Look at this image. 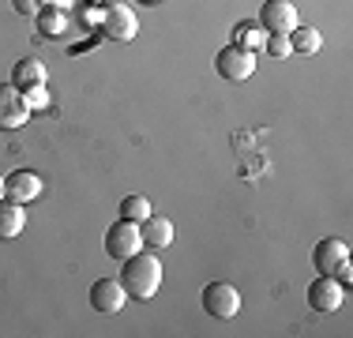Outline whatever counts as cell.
Returning <instances> with one entry per match:
<instances>
[{
    "label": "cell",
    "instance_id": "5b68a950",
    "mask_svg": "<svg viewBox=\"0 0 353 338\" xmlns=\"http://www.w3.org/2000/svg\"><path fill=\"white\" fill-rule=\"evenodd\" d=\"M102 34L109 41H132L136 38V30H139V19H136V12L132 8H124V4H105V12H102Z\"/></svg>",
    "mask_w": 353,
    "mask_h": 338
},
{
    "label": "cell",
    "instance_id": "603a6c76",
    "mask_svg": "<svg viewBox=\"0 0 353 338\" xmlns=\"http://www.w3.org/2000/svg\"><path fill=\"white\" fill-rule=\"evenodd\" d=\"M105 4H113V0H90V8H105Z\"/></svg>",
    "mask_w": 353,
    "mask_h": 338
},
{
    "label": "cell",
    "instance_id": "7c38bea8",
    "mask_svg": "<svg viewBox=\"0 0 353 338\" xmlns=\"http://www.w3.org/2000/svg\"><path fill=\"white\" fill-rule=\"evenodd\" d=\"M139 237H143V248H170L173 244V222L162 215H147L139 222Z\"/></svg>",
    "mask_w": 353,
    "mask_h": 338
},
{
    "label": "cell",
    "instance_id": "8fae6325",
    "mask_svg": "<svg viewBox=\"0 0 353 338\" xmlns=\"http://www.w3.org/2000/svg\"><path fill=\"white\" fill-rule=\"evenodd\" d=\"M342 259H350V244L339 241V237H323L312 252V264H316L319 275H334V267H339Z\"/></svg>",
    "mask_w": 353,
    "mask_h": 338
},
{
    "label": "cell",
    "instance_id": "9c48e42d",
    "mask_svg": "<svg viewBox=\"0 0 353 338\" xmlns=\"http://www.w3.org/2000/svg\"><path fill=\"white\" fill-rule=\"evenodd\" d=\"M308 304L316 312H334L342 308V282L334 275H319L312 286H308Z\"/></svg>",
    "mask_w": 353,
    "mask_h": 338
},
{
    "label": "cell",
    "instance_id": "2e32d148",
    "mask_svg": "<svg viewBox=\"0 0 353 338\" xmlns=\"http://www.w3.org/2000/svg\"><path fill=\"white\" fill-rule=\"evenodd\" d=\"M319 46H323V38H319L316 27H305V23H297V30H290V49L293 53H319Z\"/></svg>",
    "mask_w": 353,
    "mask_h": 338
},
{
    "label": "cell",
    "instance_id": "5bb4252c",
    "mask_svg": "<svg viewBox=\"0 0 353 338\" xmlns=\"http://www.w3.org/2000/svg\"><path fill=\"white\" fill-rule=\"evenodd\" d=\"M23 226H27V210H23V203L15 199H0V241H15V237L23 233Z\"/></svg>",
    "mask_w": 353,
    "mask_h": 338
},
{
    "label": "cell",
    "instance_id": "277c9868",
    "mask_svg": "<svg viewBox=\"0 0 353 338\" xmlns=\"http://www.w3.org/2000/svg\"><path fill=\"white\" fill-rule=\"evenodd\" d=\"M297 23H301V15L290 0H267L259 8V27H263V34H285L290 38V30H297Z\"/></svg>",
    "mask_w": 353,
    "mask_h": 338
},
{
    "label": "cell",
    "instance_id": "52a82bcc",
    "mask_svg": "<svg viewBox=\"0 0 353 338\" xmlns=\"http://www.w3.org/2000/svg\"><path fill=\"white\" fill-rule=\"evenodd\" d=\"M30 121V101L23 90H15L12 83L8 87H0V128L4 132H15L23 128V124Z\"/></svg>",
    "mask_w": 353,
    "mask_h": 338
},
{
    "label": "cell",
    "instance_id": "ba28073f",
    "mask_svg": "<svg viewBox=\"0 0 353 338\" xmlns=\"http://www.w3.org/2000/svg\"><path fill=\"white\" fill-rule=\"evenodd\" d=\"M124 301H128V293H124V286L117 282V278H98V282L90 286V304H94L102 316H113V312H121Z\"/></svg>",
    "mask_w": 353,
    "mask_h": 338
},
{
    "label": "cell",
    "instance_id": "44dd1931",
    "mask_svg": "<svg viewBox=\"0 0 353 338\" xmlns=\"http://www.w3.org/2000/svg\"><path fill=\"white\" fill-rule=\"evenodd\" d=\"M12 8H15V12H19V15H38V0H12Z\"/></svg>",
    "mask_w": 353,
    "mask_h": 338
},
{
    "label": "cell",
    "instance_id": "8992f818",
    "mask_svg": "<svg viewBox=\"0 0 353 338\" xmlns=\"http://www.w3.org/2000/svg\"><path fill=\"white\" fill-rule=\"evenodd\" d=\"M203 312L214 319H233L241 312V293L230 282H211L203 290Z\"/></svg>",
    "mask_w": 353,
    "mask_h": 338
},
{
    "label": "cell",
    "instance_id": "9a60e30c",
    "mask_svg": "<svg viewBox=\"0 0 353 338\" xmlns=\"http://www.w3.org/2000/svg\"><path fill=\"white\" fill-rule=\"evenodd\" d=\"M38 30H41V38H61L64 30H68V19H64V8H38Z\"/></svg>",
    "mask_w": 353,
    "mask_h": 338
},
{
    "label": "cell",
    "instance_id": "e0dca14e",
    "mask_svg": "<svg viewBox=\"0 0 353 338\" xmlns=\"http://www.w3.org/2000/svg\"><path fill=\"white\" fill-rule=\"evenodd\" d=\"M263 41H267V34H263L259 23H237V27H233V46L256 53V49H263Z\"/></svg>",
    "mask_w": 353,
    "mask_h": 338
},
{
    "label": "cell",
    "instance_id": "3957f363",
    "mask_svg": "<svg viewBox=\"0 0 353 338\" xmlns=\"http://www.w3.org/2000/svg\"><path fill=\"white\" fill-rule=\"evenodd\" d=\"M214 68H218L222 79L241 83V79H248V75L256 72V53H252V49H241V46H225L222 53L214 57Z\"/></svg>",
    "mask_w": 353,
    "mask_h": 338
},
{
    "label": "cell",
    "instance_id": "30bf717a",
    "mask_svg": "<svg viewBox=\"0 0 353 338\" xmlns=\"http://www.w3.org/2000/svg\"><path fill=\"white\" fill-rule=\"evenodd\" d=\"M4 196L27 207L30 199H38V196H41V177L34 173V169H19V173L4 177Z\"/></svg>",
    "mask_w": 353,
    "mask_h": 338
},
{
    "label": "cell",
    "instance_id": "7a4b0ae2",
    "mask_svg": "<svg viewBox=\"0 0 353 338\" xmlns=\"http://www.w3.org/2000/svg\"><path fill=\"white\" fill-rule=\"evenodd\" d=\"M143 248V237H139V222H128V218H117L113 226H109L105 233V252L117 259V264H124L128 256H136Z\"/></svg>",
    "mask_w": 353,
    "mask_h": 338
},
{
    "label": "cell",
    "instance_id": "6da1fadb",
    "mask_svg": "<svg viewBox=\"0 0 353 338\" xmlns=\"http://www.w3.org/2000/svg\"><path fill=\"white\" fill-rule=\"evenodd\" d=\"M121 286L132 301H150L162 286V264H158L150 252H136V256L124 259V270H121Z\"/></svg>",
    "mask_w": 353,
    "mask_h": 338
},
{
    "label": "cell",
    "instance_id": "ffe728a7",
    "mask_svg": "<svg viewBox=\"0 0 353 338\" xmlns=\"http://www.w3.org/2000/svg\"><path fill=\"white\" fill-rule=\"evenodd\" d=\"M27 101H30V109H46L49 106V98H46V87H34L27 95Z\"/></svg>",
    "mask_w": 353,
    "mask_h": 338
},
{
    "label": "cell",
    "instance_id": "7402d4cb",
    "mask_svg": "<svg viewBox=\"0 0 353 338\" xmlns=\"http://www.w3.org/2000/svg\"><path fill=\"white\" fill-rule=\"evenodd\" d=\"M83 23H87V27H90V23H102V15H98L94 8H87V12H83Z\"/></svg>",
    "mask_w": 353,
    "mask_h": 338
},
{
    "label": "cell",
    "instance_id": "d6986e66",
    "mask_svg": "<svg viewBox=\"0 0 353 338\" xmlns=\"http://www.w3.org/2000/svg\"><path fill=\"white\" fill-rule=\"evenodd\" d=\"M263 49L274 57V61H285V57H293V49H290V38H285V34H267Z\"/></svg>",
    "mask_w": 353,
    "mask_h": 338
},
{
    "label": "cell",
    "instance_id": "484cf974",
    "mask_svg": "<svg viewBox=\"0 0 353 338\" xmlns=\"http://www.w3.org/2000/svg\"><path fill=\"white\" fill-rule=\"evenodd\" d=\"M139 4H158V0H139Z\"/></svg>",
    "mask_w": 353,
    "mask_h": 338
},
{
    "label": "cell",
    "instance_id": "d4e9b609",
    "mask_svg": "<svg viewBox=\"0 0 353 338\" xmlns=\"http://www.w3.org/2000/svg\"><path fill=\"white\" fill-rule=\"evenodd\" d=\"M0 199H4V177H0Z\"/></svg>",
    "mask_w": 353,
    "mask_h": 338
},
{
    "label": "cell",
    "instance_id": "cb8c5ba5",
    "mask_svg": "<svg viewBox=\"0 0 353 338\" xmlns=\"http://www.w3.org/2000/svg\"><path fill=\"white\" fill-rule=\"evenodd\" d=\"M64 4H68V0H49V8H64Z\"/></svg>",
    "mask_w": 353,
    "mask_h": 338
},
{
    "label": "cell",
    "instance_id": "ac0fdd59",
    "mask_svg": "<svg viewBox=\"0 0 353 338\" xmlns=\"http://www.w3.org/2000/svg\"><path fill=\"white\" fill-rule=\"evenodd\" d=\"M147 215H150V199H143V196H124L121 199V218H128V222H143Z\"/></svg>",
    "mask_w": 353,
    "mask_h": 338
},
{
    "label": "cell",
    "instance_id": "4fadbf2b",
    "mask_svg": "<svg viewBox=\"0 0 353 338\" xmlns=\"http://www.w3.org/2000/svg\"><path fill=\"white\" fill-rule=\"evenodd\" d=\"M12 87H15V90L46 87V64L34 61V57H23V61H15V68H12Z\"/></svg>",
    "mask_w": 353,
    "mask_h": 338
}]
</instances>
